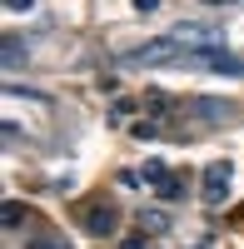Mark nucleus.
<instances>
[{
	"instance_id": "1",
	"label": "nucleus",
	"mask_w": 244,
	"mask_h": 249,
	"mask_svg": "<svg viewBox=\"0 0 244 249\" xmlns=\"http://www.w3.org/2000/svg\"><path fill=\"white\" fill-rule=\"evenodd\" d=\"M174 60H179V40H145V45H135L130 55H120V65L139 70V65H174Z\"/></svg>"
},
{
	"instance_id": "2",
	"label": "nucleus",
	"mask_w": 244,
	"mask_h": 249,
	"mask_svg": "<svg viewBox=\"0 0 244 249\" xmlns=\"http://www.w3.org/2000/svg\"><path fill=\"white\" fill-rule=\"evenodd\" d=\"M170 40H179V45H199V50H214L219 40V25H209V20H179V25L170 30Z\"/></svg>"
},
{
	"instance_id": "3",
	"label": "nucleus",
	"mask_w": 244,
	"mask_h": 249,
	"mask_svg": "<svg viewBox=\"0 0 244 249\" xmlns=\"http://www.w3.org/2000/svg\"><path fill=\"white\" fill-rule=\"evenodd\" d=\"M190 115L205 120V124H225V120H234V100L229 95H194Z\"/></svg>"
},
{
	"instance_id": "4",
	"label": "nucleus",
	"mask_w": 244,
	"mask_h": 249,
	"mask_svg": "<svg viewBox=\"0 0 244 249\" xmlns=\"http://www.w3.org/2000/svg\"><path fill=\"white\" fill-rule=\"evenodd\" d=\"M115 224H120V214L110 210V204H90V210L80 214V230H85L90 239H110V234H115Z\"/></svg>"
},
{
	"instance_id": "5",
	"label": "nucleus",
	"mask_w": 244,
	"mask_h": 249,
	"mask_svg": "<svg viewBox=\"0 0 244 249\" xmlns=\"http://www.w3.org/2000/svg\"><path fill=\"white\" fill-rule=\"evenodd\" d=\"M199 195H205L209 204L225 199V195H229V164H209V170H205V184H199Z\"/></svg>"
},
{
	"instance_id": "6",
	"label": "nucleus",
	"mask_w": 244,
	"mask_h": 249,
	"mask_svg": "<svg viewBox=\"0 0 244 249\" xmlns=\"http://www.w3.org/2000/svg\"><path fill=\"white\" fill-rule=\"evenodd\" d=\"M0 50H5V55H0V60H5V70L25 65V40H20V35H5V45H0Z\"/></svg>"
},
{
	"instance_id": "7",
	"label": "nucleus",
	"mask_w": 244,
	"mask_h": 249,
	"mask_svg": "<svg viewBox=\"0 0 244 249\" xmlns=\"http://www.w3.org/2000/svg\"><path fill=\"white\" fill-rule=\"evenodd\" d=\"M20 219H25V204H20V199H5V204H0V224H5V230H15Z\"/></svg>"
},
{
	"instance_id": "8",
	"label": "nucleus",
	"mask_w": 244,
	"mask_h": 249,
	"mask_svg": "<svg viewBox=\"0 0 244 249\" xmlns=\"http://www.w3.org/2000/svg\"><path fill=\"white\" fill-rule=\"evenodd\" d=\"M30 249H70V244H65V234H45V230H35V234H30Z\"/></svg>"
},
{
	"instance_id": "9",
	"label": "nucleus",
	"mask_w": 244,
	"mask_h": 249,
	"mask_svg": "<svg viewBox=\"0 0 244 249\" xmlns=\"http://www.w3.org/2000/svg\"><path fill=\"white\" fill-rule=\"evenodd\" d=\"M139 230H170V214H159V210H145V214H139Z\"/></svg>"
},
{
	"instance_id": "10",
	"label": "nucleus",
	"mask_w": 244,
	"mask_h": 249,
	"mask_svg": "<svg viewBox=\"0 0 244 249\" xmlns=\"http://www.w3.org/2000/svg\"><path fill=\"white\" fill-rule=\"evenodd\" d=\"M155 190H159V199H179V190H185V184H179L174 175H165V179L155 184Z\"/></svg>"
},
{
	"instance_id": "11",
	"label": "nucleus",
	"mask_w": 244,
	"mask_h": 249,
	"mask_svg": "<svg viewBox=\"0 0 244 249\" xmlns=\"http://www.w3.org/2000/svg\"><path fill=\"white\" fill-rule=\"evenodd\" d=\"M139 175H145V179H150V184H159V179H165V175H170V170H165V164H159V160H155V164H145V170H139Z\"/></svg>"
},
{
	"instance_id": "12",
	"label": "nucleus",
	"mask_w": 244,
	"mask_h": 249,
	"mask_svg": "<svg viewBox=\"0 0 244 249\" xmlns=\"http://www.w3.org/2000/svg\"><path fill=\"white\" fill-rule=\"evenodd\" d=\"M135 140H159V124H135Z\"/></svg>"
},
{
	"instance_id": "13",
	"label": "nucleus",
	"mask_w": 244,
	"mask_h": 249,
	"mask_svg": "<svg viewBox=\"0 0 244 249\" xmlns=\"http://www.w3.org/2000/svg\"><path fill=\"white\" fill-rule=\"evenodd\" d=\"M135 10H139V15H150V10H159V0H135Z\"/></svg>"
},
{
	"instance_id": "14",
	"label": "nucleus",
	"mask_w": 244,
	"mask_h": 249,
	"mask_svg": "<svg viewBox=\"0 0 244 249\" xmlns=\"http://www.w3.org/2000/svg\"><path fill=\"white\" fill-rule=\"evenodd\" d=\"M120 249H159V244H145V239H125Z\"/></svg>"
},
{
	"instance_id": "15",
	"label": "nucleus",
	"mask_w": 244,
	"mask_h": 249,
	"mask_svg": "<svg viewBox=\"0 0 244 249\" xmlns=\"http://www.w3.org/2000/svg\"><path fill=\"white\" fill-rule=\"evenodd\" d=\"M5 5H10V10H30L35 0H5Z\"/></svg>"
}]
</instances>
